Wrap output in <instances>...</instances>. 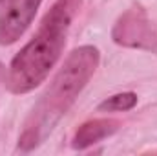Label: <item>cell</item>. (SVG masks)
<instances>
[{
  "label": "cell",
  "instance_id": "6da1fadb",
  "mask_svg": "<svg viewBox=\"0 0 157 156\" xmlns=\"http://www.w3.org/2000/svg\"><path fill=\"white\" fill-rule=\"evenodd\" d=\"M99 59L101 55L95 46H80L70 53L24 125L18 138V147L22 151L39 147L42 140L55 129L59 119L68 112L82 88L93 77Z\"/></svg>",
  "mask_w": 157,
  "mask_h": 156
},
{
  "label": "cell",
  "instance_id": "7a4b0ae2",
  "mask_svg": "<svg viewBox=\"0 0 157 156\" xmlns=\"http://www.w3.org/2000/svg\"><path fill=\"white\" fill-rule=\"evenodd\" d=\"M82 6V0H57L44 15L40 28L11 61L7 86L13 94H26L48 77L60 57L70 26Z\"/></svg>",
  "mask_w": 157,
  "mask_h": 156
},
{
  "label": "cell",
  "instance_id": "3957f363",
  "mask_svg": "<svg viewBox=\"0 0 157 156\" xmlns=\"http://www.w3.org/2000/svg\"><path fill=\"white\" fill-rule=\"evenodd\" d=\"M42 0H0V44H13L35 18Z\"/></svg>",
  "mask_w": 157,
  "mask_h": 156
},
{
  "label": "cell",
  "instance_id": "277c9868",
  "mask_svg": "<svg viewBox=\"0 0 157 156\" xmlns=\"http://www.w3.org/2000/svg\"><path fill=\"white\" fill-rule=\"evenodd\" d=\"M113 40L132 48H152L150 22L141 7L128 9L113 28Z\"/></svg>",
  "mask_w": 157,
  "mask_h": 156
},
{
  "label": "cell",
  "instance_id": "5b68a950",
  "mask_svg": "<svg viewBox=\"0 0 157 156\" xmlns=\"http://www.w3.org/2000/svg\"><path fill=\"white\" fill-rule=\"evenodd\" d=\"M119 129V121L115 119H91L78 127V130L73 136V149H88L93 143L112 136Z\"/></svg>",
  "mask_w": 157,
  "mask_h": 156
},
{
  "label": "cell",
  "instance_id": "8992f818",
  "mask_svg": "<svg viewBox=\"0 0 157 156\" xmlns=\"http://www.w3.org/2000/svg\"><path fill=\"white\" fill-rule=\"evenodd\" d=\"M137 105V96L133 92H122L115 94L108 99H104L99 105L101 112H124V110H132Z\"/></svg>",
  "mask_w": 157,
  "mask_h": 156
}]
</instances>
